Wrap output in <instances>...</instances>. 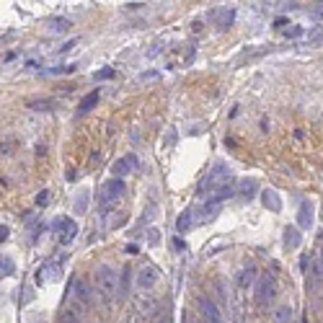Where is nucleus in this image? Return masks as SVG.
<instances>
[{
  "mask_svg": "<svg viewBox=\"0 0 323 323\" xmlns=\"http://www.w3.org/2000/svg\"><path fill=\"white\" fill-rule=\"evenodd\" d=\"M93 282H96V292L103 303H111L117 300V287H119V274L114 272L109 264H101L93 274Z\"/></svg>",
  "mask_w": 323,
  "mask_h": 323,
  "instance_id": "nucleus-1",
  "label": "nucleus"
},
{
  "mask_svg": "<svg viewBox=\"0 0 323 323\" xmlns=\"http://www.w3.org/2000/svg\"><path fill=\"white\" fill-rule=\"evenodd\" d=\"M256 303L259 305H269L274 295H277V284H274V274H259V279H256Z\"/></svg>",
  "mask_w": 323,
  "mask_h": 323,
  "instance_id": "nucleus-2",
  "label": "nucleus"
},
{
  "mask_svg": "<svg viewBox=\"0 0 323 323\" xmlns=\"http://www.w3.org/2000/svg\"><path fill=\"white\" fill-rule=\"evenodd\" d=\"M228 179H230V168L225 166V163H217L210 174H207V179H202V184H199V194H207V191H212L215 186H223V181L228 184Z\"/></svg>",
  "mask_w": 323,
  "mask_h": 323,
  "instance_id": "nucleus-3",
  "label": "nucleus"
},
{
  "mask_svg": "<svg viewBox=\"0 0 323 323\" xmlns=\"http://www.w3.org/2000/svg\"><path fill=\"white\" fill-rule=\"evenodd\" d=\"M155 284H158V269L155 267L145 264V267L137 269V274H135V287H137V290H140V292H150Z\"/></svg>",
  "mask_w": 323,
  "mask_h": 323,
  "instance_id": "nucleus-4",
  "label": "nucleus"
},
{
  "mask_svg": "<svg viewBox=\"0 0 323 323\" xmlns=\"http://www.w3.org/2000/svg\"><path fill=\"white\" fill-rule=\"evenodd\" d=\"M197 305H199V316H202V321L204 323H225V318H223V310L215 305V300H210V297H199L197 300Z\"/></svg>",
  "mask_w": 323,
  "mask_h": 323,
  "instance_id": "nucleus-5",
  "label": "nucleus"
},
{
  "mask_svg": "<svg viewBox=\"0 0 323 323\" xmlns=\"http://www.w3.org/2000/svg\"><path fill=\"white\" fill-rule=\"evenodd\" d=\"M122 194H124V181L122 179L106 181L103 189H101V207H114V202H117Z\"/></svg>",
  "mask_w": 323,
  "mask_h": 323,
  "instance_id": "nucleus-6",
  "label": "nucleus"
},
{
  "mask_svg": "<svg viewBox=\"0 0 323 323\" xmlns=\"http://www.w3.org/2000/svg\"><path fill=\"white\" fill-rule=\"evenodd\" d=\"M256 279H259V269H256V264H253V261L243 264V267L238 269V274H235L238 290H248V287L256 284Z\"/></svg>",
  "mask_w": 323,
  "mask_h": 323,
  "instance_id": "nucleus-7",
  "label": "nucleus"
},
{
  "mask_svg": "<svg viewBox=\"0 0 323 323\" xmlns=\"http://www.w3.org/2000/svg\"><path fill=\"white\" fill-rule=\"evenodd\" d=\"M70 295L75 297V303L80 308H91V303H93V297H91V287L86 279H80V277H75L73 284H70Z\"/></svg>",
  "mask_w": 323,
  "mask_h": 323,
  "instance_id": "nucleus-8",
  "label": "nucleus"
},
{
  "mask_svg": "<svg viewBox=\"0 0 323 323\" xmlns=\"http://www.w3.org/2000/svg\"><path fill=\"white\" fill-rule=\"evenodd\" d=\"M62 277V264L54 261V264H44V267L37 269V282L44 284V282H57Z\"/></svg>",
  "mask_w": 323,
  "mask_h": 323,
  "instance_id": "nucleus-9",
  "label": "nucleus"
},
{
  "mask_svg": "<svg viewBox=\"0 0 323 323\" xmlns=\"http://www.w3.org/2000/svg\"><path fill=\"white\" fill-rule=\"evenodd\" d=\"M54 228L65 230V233H60V243H62V246H67V243H70V240L78 235V225L70 220V217H60V220L54 223Z\"/></svg>",
  "mask_w": 323,
  "mask_h": 323,
  "instance_id": "nucleus-10",
  "label": "nucleus"
},
{
  "mask_svg": "<svg viewBox=\"0 0 323 323\" xmlns=\"http://www.w3.org/2000/svg\"><path fill=\"white\" fill-rule=\"evenodd\" d=\"M137 310H140V316H145V318H155L158 316V303L153 300V295H142L140 300H137Z\"/></svg>",
  "mask_w": 323,
  "mask_h": 323,
  "instance_id": "nucleus-11",
  "label": "nucleus"
},
{
  "mask_svg": "<svg viewBox=\"0 0 323 323\" xmlns=\"http://www.w3.org/2000/svg\"><path fill=\"white\" fill-rule=\"evenodd\" d=\"M256 189H259L256 179H240L235 194H238V197H243V199H253V197H256Z\"/></svg>",
  "mask_w": 323,
  "mask_h": 323,
  "instance_id": "nucleus-12",
  "label": "nucleus"
},
{
  "mask_svg": "<svg viewBox=\"0 0 323 323\" xmlns=\"http://www.w3.org/2000/svg\"><path fill=\"white\" fill-rule=\"evenodd\" d=\"M297 225L303 228V230H310V225H313V204H310V202H303V204H300Z\"/></svg>",
  "mask_w": 323,
  "mask_h": 323,
  "instance_id": "nucleus-13",
  "label": "nucleus"
},
{
  "mask_svg": "<svg viewBox=\"0 0 323 323\" xmlns=\"http://www.w3.org/2000/svg\"><path fill=\"white\" fill-rule=\"evenodd\" d=\"M261 202H264V207H267V210H272V212H279V210H282V199H279V194H277L274 189H264V191H261Z\"/></svg>",
  "mask_w": 323,
  "mask_h": 323,
  "instance_id": "nucleus-14",
  "label": "nucleus"
},
{
  "mask_svg": "<svg viewBox=\"0 0 323 323\" xmlns=\"http://www.w3.org/2000/svg\"><path fill=\"white\" fill-rule=\"evenodd\" d=\"M132 168H137V158L127 155V158H122V160L114 163V176H127V174H132Z\"/></svg>",
  "mask_w": 323,
  "mask_h": 323,
  "instance_id": "nucleus-15",
  "label": "nucleus"
},
{
  "mask_svg": "<svg viewBox=\"0 0 323 323\" xmlns=\"http://www.w3.org/2000/svg\"><path fill=\"white\" fill-rule=\"evenodd\" d=\"M217 215H220V204H217V202H207L202 210H199L197 220H199V223H212Z\"/></svg>",
  "mask_w": 323,
  "mask_h": 323,
  "instance_id": "nucleus-16",
  "label": "nucleus"
},
{
  "mask_svg": "<svg viewBox=\"0 0 323 323\" xmlns=\"http://www.w3.org/2000/svg\"><path fill=\"white\" fill-rule=\"evenodd\" d=\"M282 240H284V246H287V248H300V243H303V235H300V230H297V228L287 225V228H284Z\"/></svg>",
  "mask_w": 323,
  "mask_h": 323,
  "instance_id": "nucleus-17",
  "label": "nucleus"
},
{
  "mask_svg": "<svg viewBox=\"0 0 323 323\" xmlns=\"http://www.w3.org/2000/svg\"><path fill=\"white\" fill-rule=\"evenodd\" d=\"M235 197V186H233V184H223V186H217L215 189V194H212V199L210 202H217V204H220V202H225V199H233Z\"/></svg>",
  "mask_w": 323,
  "mask_h": 323,
  "instance_id": "nucleus-18",
  "label": "nucleus"
},
{
  "mask_svg": "<svg viewBox=\"0 0 323 323\" xmlns=\"http://www.w3.org/2000/svg\"><path fill=\"white\" fill-rule=\"evenodd\" d=\"M130 277H132V269L124 267V272L119 277V287H117V300H124L127 295H130Z\"/></svg>",
  "mask_w": 323,
  "mask_h": 323,
  "instance_id": "nucleus-19",
  "label": "nucleus"
},
{
  "mask_svg": "<svg viewBox=\"0 0 323 323\" xmlns=\"http://www.w3.org/2000/svg\"><path fill=\"white\" fill-rule=\"evenodd\" d=\"M191 225H194V210H184L179 215V220H176V230L179 233H186Z\"/></svg>",
  "mask_w": 323,
  "mask_h": 323,
  "instance_id": "nucleus-20",
  "label": "nucleus"
},
{
  "mask_svg": "<svg viewBox=\"0 0 323 323\" xmlns=\"http://www.w3.org/2000/svg\"><path fill=\"white\" fill-rule=\"evenodd\" d=\"M98 103V91H93V93H88L83 101H80V106H78V117H83V114H88L91 109H93Z\"/></svg>",
  "mask_w": 323,
  "mask_h": 323,
  "instance_id": "nucleus-21",
  "label": "nucleus"
},
{
  "mask_svg": "<svg viewBox=\"0 0 323 323\" xmlns=\"http://www.w3.org/2000/svg\"><path fill=\"white\" fill-rule=\"evenodd\" d=\"M57 106V98H39V101H29V109L34 111H52Z\"/></svg>",
  "mask_w": 323,
  "mask_h": 323,
  "instance_id": "nucleus-22",
  "label": "nucleus"
},
{
  "mask_svg": "<svg viewBox=\"0 0 323 323\" xmlns=\"http://www.w3.org/2000/svg\"><path fill=\"white\" fill-rule=\"evenodd\" d=\"M292 321V308L290 305H279L274 310V323H290Z\"/></svg>",
  "mask_w": 323,
  "mask_h": 323,
  "instance_id": "nucleus-23",
  "label": "nucleus"
},
{
  "mask_svg": "<svg viewBox=\"0 0 323 323\" xmlns=\"http://www.w3.org/2000/svg\"><path fill=\"white\" fill-rule=\"evenodd\" d=\"M0 274H5V277L16 274V264L10 256H0Z\"/></svg>",
  "mask_w": 323,
  "mask_h": 323,
  "instance_id": "nucleus-24",
  "label": "nucleus"
},
{
  "mask_svg": "<svg viewBox=\"0 0 323 323\" xmlns=\"http://www.w3.org/2000/svg\"><path fill=\"white\" fill-rule=\"evenodd\" d=\"M49 29L52 31H57V34H65V31H70V21L67 18H49Z\"/></svg>",
  "mask_w": 323,
  "mask_h": 323,
  "instance_id": "nucleus-25",
  "label": "nucleus"
},
{
  "mask_svg": "<svg viewBox=\"0 0 323 323\" xmlns=\"http://www.w3.org/2000/svg\"><path fill=\"white\" fill-rule=\"evenodd\" d=\"M60 323H83V321H80V316L75 313V310H62Z\"/></svg>",
  "mask_w": 323,
  "mask_h": 323,
  "instance_id": "nucleus-26",
  "label": "nucleus"
},
{
  "mask_svg": "<svg viewBox=\"0 0 323 323\" xmlns=\"http://www.w3.org/2000/svg\"><path fill=\"white\" fill-rule=\"evenodd\" d=\"M158 240H160V230L150 228V230H147V243H150V246H158Z\"/></svg>",
  "mask_w": 323,
  "mask_h": 323,
  "instance_id": "nucleus-27",
  "label": "nucleus"
},
{
  "mask_svg": "<svg viewBox=\"0 0 323 323\" xmlns=\"http://www.w3.org/2000/svg\"><path fill=\"white\" fill-rule=\"evenodd\" d=\"M124 223H127V215H124V212H119V215H117V217H114V220L109 223V228H111V230H117V228H122Z\"/></svg>",
  "mask_w": 323,
  "mask_h": 323,
  "instance_id": "nucleus-28",
  "label": "nucleus"
},
{
  "mask_svg": "<svg viewBox=\"0 0 323 323\" xmlns=\"http://www.w3.org/2000/svg\"><path fill=\"white\" fill-rule=\"evenodd\" d=\"M233 16H235V10H233V8H230V10H228V13L223 16V21H220V29H228L230 24H233Z\"/></svg>",
  "mask_w": 323,
  "mask_h": 323,
  "instance_id": "nucleus-29",
  "label": "nucleus"
},
{
  "mask_svg": "<svg viewBox=\"0 0 323 323\" xmlns=\"http://www.w3.org/2000/svg\"><path fill=\"white\" fill-rule=\"evenodd\" d=\"M47 202H49V191H47V189H42V191L37 194V207H44Z\"/></svg>",
  "mask_w": 323,
  "mask_h": 323,
  "instance_id": "nucleus-30",
  "label": "nucleus"
},
{
  "mask_svg": "<svg viewBox=\"0 0 323 323\" xmlns=\"http://www.w3.org/2000/svg\"><path fill=\"white\" fill-rule=\"evenodd\" d=\"M114 75V70L111 67H106V70H98V73H93V80H109Z\"/></svg>",
  "mask_w": 323,
  "mask_h": 323,
  "instance_id": "nucleus-31",
  "label": "nucleus"
},
{
  "mask_svg": "<svg viewBox=\"0 0 323 323\" xmlns=\"http://www.w3.org/2000/svg\"><path fill=\"white\" fill-rule=\"evenodd\" d=\"M86 204H88V194H83V197H78V199H75V212L86 210Z\"/></svg>",
  "mask_w": 323,
  "mask_h": 323,
  "instance_id": "nucleus-32",
  "label": "nucleus"
},
{
  "mask_svg": "<svg viewBox=\"0 0 323 323\" xmlns=\"http://www.w3.org/2000/svg\"><path fill=\"white\" fill-rule=\"evenodd\" d=\"M75 44H78V39H70V42H65L62 47H60V54H62V52H70V49L75 47Z\"/></svg>",
  "mask_w": 323,
  "mask_h": 323,
  "instance_id": "nucleus-33",
  "label": "nucleus"
},
{
  "mask_svg": "<svg viewBox=\"0 0 323 323\" xmlns=\"http://www.w3.org/2000/svg\"><path fill=\"white\" fill-rule=\"evenodd\" d=\"M316 272L323 277V248H321V253H318V261H316Z\"/></svg>",
  "mask_w": 323,
  "mask_h": 323,
  "instance_id": "nucleus-34",
  "label": "nucleus"
},
{
  "mask_svg": "<svg viewBox=\"0 0 323 323\" xmlns=\"http://www.w3.org/2000/svg\"><path fill=\"white\" fill-rule=\"evenodd\" d=\"M8 233H10V228L8 225H0V240H8Z\"/></svg>",
  "mask_w": 323,
  "mask_h": 323,
  "instance_id": "nucleus-35",
  "label": "nucleus"
},
{
  "mask_svg": "<svg viewBox=\"0 0 323 323\" xmlns=\"http://www.w3.org/2000/svg\"><path fill=\"white\" fill-rule=\"evenodd\" d=\"M158 78V73H153V70H150V73H142L140 75V80H155Z\"/></svg>",
  "mask_w": 323,
  "mask_h": 323,
  "instance_id": "nucleus-36",
  "label": "nucleus"
},
{
  "mask_svg": "<svg viewBox=\"0 0 323 323\" xmlns=\"http://www.w3.org/2000/svg\"><path fill=\"white\" fill-rule=\"evenodd\" d=\"M223 246H225V243H223V240H217V243H212L210 248H207V253H215L217 248H223Z\"/></svg>",
  "mask_w": 323,
  "mask_h": 323,
  "instance_id": "nucleus-37",
  "label": "nucleus"
},
{
  "mask_svg": "<svg viewBox=\"0 0 323 323\" xmlns=\"http://www.w3.org/2000/svg\"><path fill=\"white\" fill-rule=\"evenodd\" d=\"M321 42H323V31L316 34V37H310V44H321Z\"/></svg>",
  "mask_w": 323,
  "mask_h": 323,
  "instance_id": "nucleus-38",
  "label": "nucleus"
},
{
  "mask_svg": "<svg viewBox=\"0 0 323 323\" xmlns=\"http://www.w3.org/2000/svg\"><path fill=\"white\" fill-rule=\"evenodd\" d=\"M184 323H197V318H194L191 313H184Z\"/></svg>",
  "mask_w": 323,
  "mask_h": 323,
  "instance_id": "nucleus-39",
  "label": "nucleus"
},
{
  "mask_svg": "<svg viewBox=\"0 0 323 323\" xmlns=\"http://www.w3.org/2000/svg\"><path fill=\"white\" fill-rule=\"evenodd\" d=\"M174 246H176V248H179V251H184V248H186V246H184V240H179V238H176V240H174Z\"/></svg>",
  "mask_w": 323,
  "mask_h": 323,
  "instance_id": "nucleus-40",
  "label": "nucleus"
},
{
  "mask_svg": "<svg viewBox=\"0 0 323 323\" xmlns=\"http://www.w3.org/2000/svg\"><path fill=\"white\" fill-rule=\"evenodd\" d=\"M127 8H130V10H137V8H142V3H127Z\"/></svg>",
  "mask_w": 323,
  "mask_h": 323,
  "instance_id": "nucleus-41",
  "label": "nucleus"
},
{
  "mask_svg": "<svg viewBox=\"0 0 323 323\" xmlns=\"http://www.w3.org/2000/svg\"><path fill=\"white\" fill-rule=\"evenodd\" d=\"M122 323H135V318H132V316H127V318H124Z\"/></svg>",
  "mask_w": 323,
  "mask_h": 323,
  "instance_id": "nucleus-42",
  "label": "nucleus"
}]
</instances>
